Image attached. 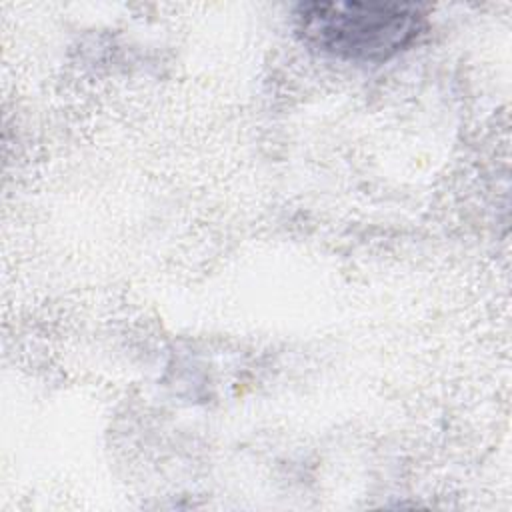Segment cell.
<instances>
[{"label":"cell","mask_w":512,"mask_h":512,"mask_svg":"<svg viewBox=\"0 0 512 512\" xmlns=\"http://www.w3.org/2000/svg\"><path fill=\"white\" fill-rule=\"evenodd\" d=\"M294 24L300 40L316 52L382 62L408 48L426 20L420 6L404 2H304Z\"/></svg>","instance_id":"6da1fadb"}]
</instances>
